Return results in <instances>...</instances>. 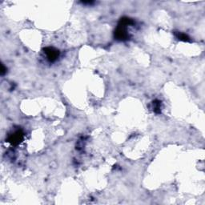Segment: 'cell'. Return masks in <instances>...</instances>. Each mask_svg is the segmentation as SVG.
<instances>
[{
	"label": "cell",
	"instance_id": "cell-1",
	"mask_svg": "<svg viewBox=\"0 0 205 205\" xmlns=\"http://www.w3.org/2000/svg\"><path fill=\"white\" fill-rule=\"evenodd\" d=\"M46 54L47 55V58L50 60V61H54L57 59L59 55V52L56 50H55L53 48H46Z\"/></svg>",
	"mask_w": 205,
	"mask_h": 205
},
{
	"label": "cell",
	"instance_id": "cell-2",
	"mask_svg": "<svg viewBox=\"0 0 205 205\" xmlns=\"http://www.w3.org/2000/svg\"><path fill=\"white\" fill-rule=\"evenodd\" d=\"M22 138H23V134L20 132H17L11 136L9 140H10L11 143H12L13 144H17V143H20Z\"/></svg>",
	"mask_w": 205,
	"mask_h": 205
}]
</instances>
